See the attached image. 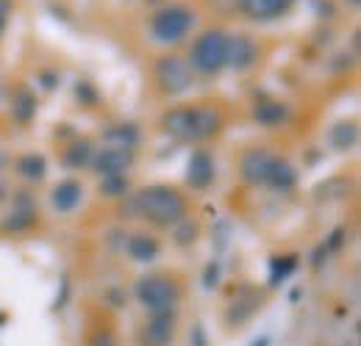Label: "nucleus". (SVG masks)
<instances>
[{
	"mask_svg": "<svg viewBox=\"0 0 361 346\" xmlns=\"http://www.w3.org/2000/svg\"><path fill=\"white\" fill-rule=\"evenodd\" d=\"M331 141L336 150H350L356 144V125L353 122H339L331 130Z\"/></svg>",
	"mask_w": 361,
	"mask_h": 346,
	"instance_id": "nucleus-21",
	"label": "nucleus"
},
{
	"mask_svg": "<svg viewBox=\"0 0 361 346\" xmlns=\"http://www.w3.org/2000/svg\"><path fill=\"white\" fill-rule=\"evenodd\" d=\"M136 302L147 313H176L180 302V288L176 280L164 274H145L134 286Z\"/></svg>",
	"mask_w": 361,
	"mask_h": 346,
	"instance_id": "nucleus-3",
	"label": "nucleus"
},
{
	"mask_svg": "<svg viewBox=\"0 0 361 346\" xmlns=\"http://www.w3.org/2000/svg\"><path fill=\"white\" fill-rule=\"evenodd\" d=\"M94 169L103 174V177H111V174H126V169L134 164V150L128 147H103V153H97L92 158Z\"/></svg>",
	"mask_w": 361,
	"mask_h": 346,
	"instance_id": "nucleus-9",
	"label": "nucleus"
},
{
	"mask_svg": "<svg viewBox=\"0 0 361 346\" xmlns=\"http://www.w3.org/2000/svg\"><path fill=\"white\" fill-rule=\"evenodd\" d=\"M272 161H275V155H270L267 150H247L239 161V172L250 186H267Z\"/></svg>",
	"mask_w": 361,
	"mask_h": 346,
	"instance_id": "nucleus-8",
	"label": "nucleus"
},
{
	"mask_svg": "<svg viewBox=\"0 0 361 346\" xmlns=\"http://www.w3.org/2000/svg\"><path fill=\"white\" fill-rule=\"evenodd\" d=\"M17 172L23 174L25 180H42L47 172V164L42 155H37V153H28V155H23L20 161H17Z\"/></svg>",
	"mask_w": 361,
	"mask_h": 346,
	"instance_id": "nucleus-18",
	"label": "nucleus"
},
{
	"mask_svg": "<svg viewBox=\"0 0 361 346\" xmlns=\"http://www.w3.org/2000/svg\"><path fill=\"white\" fill-rule=\"evenodd\" d=\"M92 346H117V341L109 333H97V338L92 341Z\"/></svg>",
	"mask_w": 361,
	"mask_h": 346,
	"instance_id": "nucleus-25",
	"label": "nucleus"
},
{
	"mask_svg": "<svg viewBox=\"0 0 361 346\" xmlns=\"http://www.w3.org/2000/svg\"><path fill=\"white\" fill-rule=\"evenodd\" d=\"M106 141L111 147H128V150H134L136 141H139V133H136L134 125H117V128H111L106 133Z\"/></svg>",
	"mask_w": 361,
	"mask_h": 346,
	"instance_id": "nucleus-20",
	"label": "nucleus"
},
{
	"mask_svg": "<svg viewBox=\"0 0 361 346\" xmlns=\"http://www.w3.org/2000/svg\"><path fill=\"white\" fill-rule=\"evenodd\" d=\"M81 200H84V186H81L78 180H64V183H59V186L53 188V205H56V211H61V214L75 211V208L81 205Z\"/></svg>",
	"mask_w": 361,
	"mask_h": 346,
	"instance_id": "nucleus-13",
	"label": "nucleus"
},
{
	"mask_svg": "<svg viewBox=\"0 0 361 346\" xmlns=\"http://www.w3.org/2000/svg\"><path fill=\"white\" fill-rule=\"evenodd\" d=\"M156 78H159V86L167 94H180L192 86V67L180 56H164L156 64Z\"/></svg>",
	"mask_w": 361,
	"mask_h": 346,
	"instance_id": "nucleus-7",
	"label": "nucleus"
},
{
	"mask_svg": "<svg viewBox=\"0 0 361 346\" xmlns=\"http://www.w3.org/2000/svg\"><path fill=\"white\" fill-rule=\"evenodd\" d=\"M253 117H256V122H259V125H264V128H275V125H281V122L289 117V108H286L283 103H278V100H264V103H259V105H256Z\"/></svg>",
	"mask_w": 361,
	"mask_h": 346,
	"instance_id": "nucleus-16",
	"label": "nucleus"
},
{
	"mask_svg": "<svg viewBox=\"0 0 361 346\" xmlns=\"http://www.w3.org/2000/svg\"><path fill=\"white\" fill-rule=\"evenodd\" d=\"M3 197H6V186H3V180H0V203H3Z\"/></svg>",
	"mask_w": 361,
	"mask_h": 346,
	"instance_id": "nucleus-28",
	"label": "nucleus"
},
{
	"mask_svg": "<svg viewBox=\"0 0 361 346\" xmlns=\"http://www.w3.org/2000/svg\"><path fill=\"white\" fill-rule=\"evenodd\" d=\"M100 191H103V194H109V197H120V194H126V191H128V180H126V174H111V177H103Z\"/></svg>",
	"mask_w": 361,
	"mask_h": 346,
	"instance_id": "nucleus-23",
	"label": "nucleus"
},
{
	"mask_svg": "<svg viewBox=\"0 0 361 346\" xmlns=\"http://www.w3.org/2000/svg\"><path fill=\"white\" fill-rule=\"evenodd\" d=\"M3 25H6V14H3V8H0V34H3Z\"/></svg>",
	"mask_w": 361,
	"mask_h": 346,
	"instance_id": "nucleus-27",
	"label": "nucleus"
},
{
	"mask_svg": "<svg viewBox=\"0 0 361 346\" xmlns=\"http://www.w3.org/2000/svg\"><path fill=\"white\" fill-rule=\"evenodd\" d=\"M34 222H37V205H34V200H31L28 194H20V197L14 200L11 214L3 222V230H6V233H23V230H28Z\"/></svg>",
	"mask_w": 361,
	"mask_h": 346,
	"instance_id": "nucleus-11",
	"label": "nucleus"
},
{
	"mask_svg": "<svg viewBox=\"0 0 361 346\" xmlns=\"http://www.w3.org/2000/svg\"><path fill=\"white\" fill-rule=\"evenodd\" d=\"M178 316L176 313H150L136 333L139 346H173L176 333H178Z\"/></svg>",
	"mask_w": 361,
	"mask_h": 346,
	"instance_id": "nucleus-6",
	"label": "nucleus"
},
{
	"mask_svg": "<svg viewBox=\"0 0 361 346\" xmlns=\"http://www.w3.org/2000/svg\"><path fill=\"white\" fill-rule=\"evenodd\" d=\"M259 58V47L250 37L239 34L236 39H228V64H233L236 70H247L253 67Z\"/></svg>",
	"mask_w": 361,
	"mask_h": 346,
	"instance_id": "nucleus-12",
	"label": "nucleus"
},
{
	"mask_svg": "<svg viewBox=\"0 0 361 346\" xmlns=\"http://www.w3.org/2000/svg\"><path fill=\"white\" fill-rule=\"evenodd\" d=\"M186 183L195 191H206L214 183V158L206 150H195L186 164Z\"/></svg>",
	"mask_w": 361,
	"mask_h": 346,
	"instance_id": "nucleus-10",
	"label": "nucleus"
},
{
	"mask_svg": "<svg viewBox=\"0 0 361 346\" xmlns=\"http://www.w3.org/2000/svg\"><path fill=\"white\" fill-rule=\"evenodd\" d=\"M295 180H298V174H295V169H292V164H289V161H281V158H275V161H272L267 186L278 188V191H289V188L295 186Z\"/></svg>",
	"mask_w": 361,
	"mask_h": 346,
	"instance_id": "nucleus-17",
	"label": "nucleus"
},
{
	"mask_svg": "<svg viewBox=\"0 0 361 346\" xmlns=\"http://www.w3.org/2000/svg\"><path fill=\"white\" fill-rule=\"evenodd\" d=\"M126 250H128V255H131L136 263H150V260L159 258V252H161L159 241H156L153 236H147V233H134V236L126 241Z\"/></svg>",
	"mask_w": 361,
	"mask_h": 346,
	"instance_id": "nucleus-14",
	"label": "nucleus"
},
{
	"mask_svg": "<svg viewBox=\"0 0 361 346\" xmlns=\"http://www.w3.org/2000/svg\"><path fill=\"white\" fill-rule=\"evenodd\" d=\"M134 208L142 219L161 224V227H176L180 219H186V200L180 191L170 186L142 188L134 197Z\"/></svg>",
	"mask_w": 361,
	"mask_h": 346,
	"instance_id": "nucleus-1",
	"label": "nucleus"
},
{
	"mask_svg": "<svg viewBox=\"0 0 361 346\" xmlns=\"http://www.w3.org/2000/svg\"><path fill=\"white\" fill-rule=\"evenodd\" d=\"M295 0H242L245 11L256 20H270V17H278L283 14Z\"/></svg>",
	"mask_w": 361,
	"mask_h": 346,
	"instance_id": "nucleus-15",
	"label": "nucleus"
},
{
	"mask_svg": "<svg viewBox=\"0 0 361 346\" xmlns=\"http://www.w3.org/2000/svg\"><path fill=\"white\" fill-rule=\"evenodd\" d=\"M192 28V11L183 8V6H170V8H161L156 17H153V37L159 42L170 44L180 42Z\"/></svg>",
	"mask_w": 361,
	"mask_h": 346,
	"instance_id": "nucleus-5",
	"label": "nucleus"
},
{
	"mask_svg": "<svg viewBox=\"0 0 361 346\" xmlns=\"http://www.w3.org/2000/svg\"><path fill=\"white\" fill-rule=\"evenodd\" d=\"M226 64H228V37L223 31H206L203 37H197V42L192 47L189 67H195L203 75H214Z\"/></svg>",
	"mask_w": 361,
	"mask_h": 346,
	"instance_id": "nucleus-4",
	"label": "nucleus"
},
{
	"mask_svg": "<svg viewBox=\"0 0 361 346\" xmlns=\"http://www.w3.org/2000/svg\"><path fill=\"white\" fill-rule=\"evenodd\" d=\"M192 346H209V341H206V333H203V327H195V333H192Z\"/></svg>",
	"mask_w": 361,
	"mask_h": 346,
	"instance_id": "nucleus-26",
	"label": "nucleus"
},
{
	"mask_svg": "<svg viewBox=\"0 0 361 346\" xmlns=\"http://www.w3.org/2000/svg\"><path fill=\"white\" fill-rule=\"evenodd\" d=\"M11 114H14L20 122H28V120L37 114V97H34L28 89H20V91H17V97H14Z\"/></svg>",
	"mask_w": 361,
	"mask_h": 346,
	"instance_id": "nucleus-19",
	"label": "nucleus"
},
{
	"mask_svg": "<svg viewBox=\"0 0 361 346\" xmlns=\"http://www.w3.org/2000/svg\"><path fill=\"white\" fill-rule=\"evenodd\" d=\"M64 161L70 164V167H84V164H90L92 161V144L84 139V141H75L73 147H67V153H64Z\"/></svg>",
	"mask_w": 361,
	"mask_h": 346,
	"instance_id": "nucleus-22",
	"label": "nucleus"
},
{
	"mask_svg": "<svg viewBox=\"0 0 361 346\" xmlns=\"http://www.w3.org/2000/svg\"><path fill=\"white\" fill-rule=\"evenodd\" d=\"M164 130L178 141H203L223 128V117L214 108L195 105V108H173L161 117Z\"/></svg>",
	"mask_w": 361,
	"mask_h": 346,
	"instance_id": "nucleus-2",
	"label": "nucleus"
},
{
	"mask_svg": "<svg viewBox=\"0 0 361 346\" xmlns=\"http://www.w3.org/2000/svg\"><path fill=\"white\" fill-rule=\"evenodd\" d=\"M178 224L180 227L176 230V241H178V244H189V241L197 238V224H192L189 219H180Z\"/></svg>",
	"mask_w": 361,
	"mask_h": 346,
	"instance_id": "nucleus-24",
	"label": "nucleus"
}]
</instances>
